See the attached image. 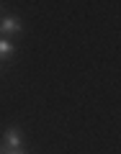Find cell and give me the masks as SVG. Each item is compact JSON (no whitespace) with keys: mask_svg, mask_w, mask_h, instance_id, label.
Wrapping results in <instances>:
<instances>
[{"mask_svg":"<svg viewBox=\"0 0 121 154\" xmlns=\"http://www.w3.org/2000/svg\"><path fill=\"white\" fill-rule=\"evenodd\" d=\"M3 146H5L8 152H13V149H21V146H23V136H21V131H18L16 126L5 128V134H3Z\"/></svg>","mask_w":121,"mask_h":154,"instance_id":"cell-1","label":"cell"},{"mask_svg":"<svg viewBox=\"0 0 121 154\" xmlns=\"http://www.w3.org/2000/svg\"><path fill=\"white\" fill-rule=\"evenodd\" d=\"M21 31H23L21 18H16V16H3V21H0V33H3V36H13V33H21Z\"/></svg>","mask_w":121,"mask_h":154,"instance_id":"cell-2","label":"cell"},{"mask_svg":"<svg viewBox=\"0 0 121 154\" xmlns=\"http://www.w3.org/2000/svg\"><path fill=\"white\" fill-rule=\"evenodd\" d=\"M16 51V46H13V41H8V38H0V62L8 59V57Z\"/></svg>","mask_w":121,"mask_h":154,"instance_id":"cell-3","label":"cell"},{"mask_svg":"<svg viewBox=\"0 0 121 154\" xmlns=\"http://www.w3.org/2000/svg\"><path fill=\"white\" fill-rule=\"evenodd\" d=\"M5 154H21V149H13V152H5Z\"/></svg>","mask_w":121,"mask_h":154,"instance_id":"cell-4","label":"cell"}]
</instances>
